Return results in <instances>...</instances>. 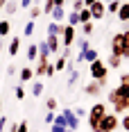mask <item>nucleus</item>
Wrapping results in <instances>:
<instances>
[{
  "label": "nucleus",
  "instance_id": "obj_34",
  "mask_svg": "<svg viewBox=\"0 0 129 132\" xmlns=\"http://www.w3.org/2000/svg\"><path fill=\"white\" fill-rule=\"evenodd\" d=\"M77 80H79V73L75 71V66H73V68H70V78H68V84H75Z\"/></svg>",
  "mask_w": 129,
  "mask_h": 132
},
{
  "label": "nucleus",
  "instance_id": "obj_38",
  "mask_svg": "<svg viewBox=\"0 0 129 132\" xmlns=\"http://www.w3.org/2000/svg\"><path fill=\"white\" fill-rule=\"evenodd\" d=\"M54 73H57V68H54V64H48V68H45V75H48V78H52Z\"/></svg>",
  "mask_w": 129,
  "mask_h": 132
},
{
  "label": "nucleus",
  "instance_id": "obj_44",
  "mask_svg": "<svg viewBox=\"0 0 129 132\" xmlns=\"http://www.w3.org/2000/svg\"><path fill=\"white\" fill-rule=\"evenodd\" d=\"M84 114H88V109H82V107L75 109V116H84Z\"/></svg>",
  "mask_w": 129,
  "mask_h": 132
},
{
  "label": "nucleus",
  "instance_id": "obj_32",
  "mask_svg": "<svg viewBox=\"0 0 129 132\" xmlns=\"http://www.w3.org/2000/svg\"><path fill=\"white\" fill-rule=\"evenodd\" d=\"M14 96H16V100H23V98H25V89H23V84H18V87L14 89Z\"/></svg>",
  "mask_w": 129,
  "mask_h": 132
},
{
  "label": "nucleus",
  "instance_id": "obj_7",
  "mask_svg": "<svg viewBox=\"0 0 129 132\" xmlns=\"http://www.w3.org/2000/svg\"><path fill=\"white\" fill-rule=\"evenodd\" d=\"M88 9H91L93 21H95V18H104V14H106V5H104L102 0H97V2H93V5H91Z\"/></svg>",
  "mask_w": 129,
  "mask_h": 132
},
{
  "label": "nucleus",
  "instance_id": "obj_35",
  "mask_svg": "<svg viewBox=\"0 0 129 132\" xmlns=\"http://www.w3.org/2000/svg\"><path fill=\"white\" fill-rule=\"evenodd\" d=\"M77 48H79V53H82V50H86V48H91L88 39H86V37H84V39H79V41H77Z\"/></svg>",
  "mask_w": 129,
  "mask_h": 132
},
{
  "label": "nucleus",
  "instance_id": "obj_50",
  "mask_svg": "<svg viewBox=\"0 0 129 132\" xmlns=\"http://www.w3.org/2000/svg\"><path fill=\"white\" fill-rule=\"evenodd\" d=\"M0 109H2V98H0Z\"/></svg>",
  "mask_w": 129,
  "mask_h": 132
},
{
  "label": "nucleus",
  "instance_id": "obj_20",
  "mask_svg": "<svg viewBox=\"0 0 129 132\" xmlns=\"http://www.w3.org/2000/svg\"><path fill=\"white\" fill-rule=\"evenodd\" d=\"M34 30H36V23H34V21H27L25 27H23V37H32Z\"/></svg>",
  "mask_w": 129,
  "mask_h": 132
},
{
  "label": "nucleus",
  "instance_id": "obj_26",
  "mask_svg": "<svg viewBox=\"0 0 129 132\" xmlns=\"http://www.w3.org/2000/svg\"><path fill=\"white\" fill-rule=\"evenodd\" d=\"M120 64H122V57H118V55L111 53V57H109V64H106V66H111V68H118Z\"/></svg>",
  "mask_w": 129,
  "mask_h": 132
},
{
  "label": "nucleus",
  "instance_id": "obj_45",
  "mask_svg": "<svg viewBox=\"0 0 129 132\" xmlns=\"http://www.w3.org/2000/svg\"><path fill=\"white\" fill-rule=\"evenodd\" d=\"M32 2H34V0H21V7H23V9H25V7H32Z\"/></svg>",
  "mask_w": 129,
  "mask_h": 132
},
{
  "label": "nucleus",
  "instance_id": "obj_1",
  "mask_svg": "<svg viewBox=\"0 0 129 132\" xmlns=\"http://www.w3.org/2000/svg\"><path fill=\"white\" fill-rule=\"evenodd\" d=\"M91 80H97L100 84H106V75H109V66L104 64V62H100V57L95 59V62H91V71H88Z\"/></svg>",
  "mask_w": 129,
  "mask_h": 132
},
{
  "label": "nucleus",
  "instance_id": "obj_29",
  "mask_svg": "<svg viewBox=\"0 0 129 132\" xmlns=\"http://www.w3.org/2000/svg\"><path fill=\"white\" fill-rule=\"evenodd\" d=\"M41 93H43V84H41L39 80H36V82L32 84V96H34V98H39Z\"/></svg>",
  "mask_w": 129,
  "mask_h": 132
},
{
  "label": "nucleus",
  "instance_id": "obj_39",
  "mask_svg": "<svg viewBox=\"0 0 129 132\" xmlns=\"http://www.w3.org/2000/svg\"><path fill=\"white\" fill-rule=\"evenodd\" d=\"M52 121H54V112H48V114H45V123L52 125Z\"/></svg>",
  "mask_w": 129,
  "mask_h": 132
},
{
  "label": "nucleus",
  "instance_id": "obj_3",
  "mask_svg": "<svg viewBox=\"0 0 129 132\" xmlns=\"http://www.w3.org/2000/svg\"><path fill=\"white\" fill-rule=\"evenodd\" d=\"M120 125V119H118V114H104L102 119H100V125H97V132H113Z\"/></svg>",
  "mask_w": 129,
  "mask_h": 132
},
{
  "label": "nucleus",
  "instance_id": "obj_36",
  "mask_svg": "<svg viewBox=\"0 0 129 132\" xmlns=\"http://www.w3.org/2000/svg\"><path fill=\"white\" fill-rule=\"evenodd\" d=\"M70 2H73V12H82L84 9V2L82 0H70Z\"/></svg>",
  "mask_w": 129,
  "mask_h": 132
},
{
  "label": "nucleus",
  "instance_id": "obj_10",
  "mask_svg": "<svg viewBox=\"0 0 129 132\" xmlns=\"http://www.w3.org/2000/svg\"><path fill=\"white\" fill-rule=\"evenodd\" d=\"M84 93H86V96H97V93H102V84H100L97 80H91L88 84L84 87Z\"/></svg>",
  "mask_w": 129,
  "mask_h": 132
},
{
  "label": "nucleus",
  "instance_id": "obj_19",
  "mask_svg": "<svg viewBox=\"0 0 129 132\" xmlns=\"http://www.w3.org/2000/svg\"><path fill=\"white\" fill-rule=\"evenodd\" d=\"M88 21H93V16H91L88 7H84V9L79 12V25H82V23H88Z\"/></svg>",
  "mask_w": 129,
  "mask_h": 132
},
{
  "label": "nucleus",
  "instance_id": "obj_48",
  "mask_svg": "<svg viewBox=\"0 0 129 132\" xmlns=\"http://www.w3.org/2000/svg\"><path fill=\"white\" fill-rule=\"evenodd\" d=\"M5 5H7V0H0V9H5Z\"/></svg>",
  "mask_w": 129,
  "mask_h": 132
},
{
  "label": "nucleus",
  "instance_id": "obj_27",
  "mask_svg": "<svg viewBox=\"0 0 129 132\" xmlns=\"http://www.w3.org/2000/svg\"><path fill=\"white\" fill-rule=\"evenodd\" d=\"M16 9H18V2H16V0H7V5H5V12L12 16V14L16 12Z\"/></svg>",
  "mask_w": 129,
  "mask_h": 132
},
{
  "label": "nucleus",
  "instance_id": "obj_9",
  "mask_svg": "<svg viewBox=\"0 0 129 132\" xmlns=\"http://www.w3.org/2000/svg\"><path fill=\"white\" fill-rule=\"evenodd\" d=\"M39 62H36V68H34V78H41V75H45V68L50 64V59L48 57H36Z\"/></svg>",
  "mask_w": 129,
  "mask_h": 132
},
{
  "label": "nucleus",
  "instance_id": "obj_5",
  "mask_svg": "<svg viewBox=\"0 0 129 132\" xmlns=\"http://www.w3.org/2000/svg\"><path fill=\"white\" fill-rule=\"evenodd\" d=\"M61 114H64V119H66V130H73V132H75L79 128V116L73 114V109H64Z\"/></svg>",
  "mask_w": 129,
  "mask_h": 132
},
{
  "label": "nucleus",
  "instance_id": "obj_8",
  "mask_svg": "<svg viewBox=\"0 0 129 132\" xmlns=\"http://www.w3.org/2000/svg\"><path fill=\"white\" fill-rule=\"evenodd\" d=\"M97 59V50L95 48H86V50H82V53L77 55V62H95Z\"/></svg>",
  "mask_w": 129,
  "mask_h": 132
},
{
  "label": "nucleus",
  "instance_id": "obj_17",
  "mask_svg": "<svg viewBox=\"0 0 129 132\" xmlns=\"http://www.w3.org/2000/svg\"><path fill=\"white\" fill-rule=\"evenodd\" d=\"M122 57H129V30L122 32Z\"/></svg>",
  "mask_w": 129,
  "mask_h": 132
},
{
  "label": "nucleus",
  "instance_id": "obj_25",
  "mask_svg": "<svg viewBox=\"0 0 129 132\" xmlns=\"http://www.w3.org/2000/svg\"><path fill=\"white\" fill-rule=\"evenodd\" d=\"M68 25H73V27L79 25V12H70L68 14Z\"/></svg>",
  "mask_w": 129,
  "mask_h": 132
},
{
  "label": "nucleus",
  "instance_id": "obj_49",
  "mask_svg": "<svg viewBox=\"0 0 129 132\" xmlns=\"http://www.w3.org/2000/svg\"><path fill=\"white\" fill-rule=\"evenodd\" d=\"M0 53H2V41H0Z\"/></svg>",
  "mask_w": 129,
  "mask_h": 132
},
{
  "label": "nucleus",
  "instance_id": "obj_51",
  "mask_svg": "<svg viewBox=\"0 0 129 132\" xmlns=\"http://www.w3.org/2000/svg\"><path fill=\"white\" fill-rule=\"evenodd\" d=\"M66 132H73V130H66Z\"/></svg>",
  "mask_w": 129,
  "mask_h": 132
},
{
  "label": "nucleus",
  "instance_id": "obj_30",
  "mask_svg": "<svg viewBox=\"0 0 129 132\" xmlns=\"http://www.w3.org/2000/svg\"><path fill=\"white\" fill-rule=\"evenodd\" d=\"M82 32H84V37H91V34H93V21L82 23Z\"/></svg>",
  "mask_w": 129,
  "mask_h": 132
},
{
  "label": "nucleus",
  "instance_id": "obj_21",
  "mask_svg": "<svg viewBox=\"0 0 129 132\" xmlns=\"http://www.w3.org/2000/svg\"><path fill=\"white\" fill-rule=\"evenodd\" d=\"M113 91H116L120 98H127V100H129V87H127V84H118Z\"/></svg>",
  "mask_w": 129,
  "mask_h": 132
},
{
  "label": "nucleus",
  "instance_id": "obj_33",
  "mask_svg": "<svg viewBox=\"0 0 129 132\" xmlns=\"http://www.w3.org/2000/svg\"><path fill=\"white\" fill-rule=\"evenodd\" d=\"M45 107H48V112H57V98H48Z\"/></svg>",
  "mask_w": 129,
  "mask_h": 132
},
{
  "label": "nucleus",
  "instance_id": "obj_15",
  "mask_svg": "<svg viewBox=\"0 0 129 132\" xmlns=\"http://www.w3.org/2000/svg\"><path fill=\"white\" fill-rule=\"evenodd\" d=\"M29 80H34V68L23 66V68H21V82H29Z\"/></svg>",
  "mask_w": 129,
  "mask_h": 132
},
{
  "label": "nucleus",
  "instance_id": "obj_28",
  "mask_svg": "<svg viewBox=\"0 0 129 132\" xmlns=\"http://www.w3.org/2000/svg\"><path fill=\"white\" fill-rule=\"evenodd\" d=\"M118 9H120V0H111V2L106 5V12L109 14H118Z\"/></svg>",
  "mask_w": 129,
  "mask_h": 132
},
{
  "label": "nucleus",
  "instance_id": "obj_47",
  "mask_svg": "<svg viewBox=\"0 0 129 132\" xmlns=\"http://www.w3.org/2000/svg\"><path fill=\"white\" fill-rule=\"evenodd\" d=\"M82 2H84V7H91V5H93V2H97V0H82Z\"/></svg>",
  "mask_w": 129,
  "mask_h": 132
},
{
  "label": "nucleus",
  "instance_id": "obj_22",
  "mask_svg": "<svg viewBox=\"0 0 129 132\" xmlns=\"http://www.w3.org/2000/svg\"><path fill=\"white\" fill-rule=\"evenodd\" d=\"M25 57L29 59V62H34V59L39 57V48H36V43H32V46L27 48V55H25Z\"/></svg>",
  "mask_w": 129,
  "mask_h": 132
},
{
  "label": "nucleus",
  "instance_id": "obj_4",
  "mask_svg": "<svg viewBox=\"0 0 129 132\" xmlns=\"http://www.w3.org/2000/svg\"><path fill=\"white\" fill-rule=\"evenodd\" d=\"M109 103L113 107V114H125L127 107H129V100L127 98H120L116 91H109Z\"/></svg>",
  "mask_w": 129,
  "mask_h": 132
},
{
  "label": "nucleus",
  "instance_id": "obj_13",
  "mask_svg": "<svg viewBox=\"0 0 129 132\" xmlns=\"http://www.w3.org/2000/svg\"><path fill=\"white\" fill-rule=\"evenodd\" d=\"M61 32H64V25H61V23H54V21H52L50 25H48V34H50V37H61Z\"/></svg>",
  "mask_w": 129,
  "mask_h": 132
},
{
  "label": "nucleus",
  "instance_id": "obj_23",
  "mask_svg": "<svg viewBox=\"0 0 129 132\" xmlns=\"http://www.w3.org/2000/svg\"><path fill=\"white\" fill-rule=\"evenodd\" d=\"M12 32V23L9 21H0V37H7Z\"/></svg>",
  "mask_w": 129,
  "mask_h": 132
},
{
  "label": "nucleus",
  "instance_id": "obj_37",
  "mask_svg": "<svg viewBox=\"0 0 129 132\" xmlns=\"http://www.w3.org/2000/svg\"><path fill=\"white\" fill-rule=\"evenodd\" d=\"M120 125H122V130L129 132V114L125 112V116H122V121H120Z\"/></svg>",
  "mask_w": 129,
  "mask_h": 132
},
{
  "label": "nucleus",
  "instance_id": "obj_18",
  "mask_svg": "<svg viewBox=\"0 0 129 132\" xmlns=\"http://www.w3.org/2000/svg\"><path fill=\"white\" fill-rule=\"evenodd\" d=\"M36 48H39V57H50V48H48V43H45V39L43 41H39V46H36Z\"/></svg>",
  "mask_w": 129,
  "mask_h": 132
},
{
  "label": "nucleus",
  "instance_id": "obj_24",
  "mask_svg": "<svg viewBox=\"0 0 129 132\" xmlns=\"http://www.w3.org/2000/svg\"><path fill=\"white\" fill-rule=\"evenodd\" d=\"M41 14H43V9H41L39 5H32V7H29V21H34V18H39Z\"/></svg>",
  "mask_w": 129,
  "mask_h": 132
},
{
  "label": "nucleus",
  "instance_id": "obj_42",
  "mask_svg": "<svg viewBox=\"0 0 129 132\" xmlns=\"http://www.w3.org/2000/svg\"><path fill=\"white\" fill-rule=\"evenodd\" d=\"M52 5H54V7H64L66 2H68V0H50Z\"/></svg>",
  "mask_w": 129,
  "mask_h": 132
},
{
  "label": "nucleus",
  "instance_id": "obj_52",
  "mask_svg": "<svg viewBox=\"0 0 129 132\" xmlns=\"http://www.w3.org/2000/svg\"><path fill=\"white\" fill-rule=\"evenodd\" d=\"M127 114H129V107H127Z\"/></svg>",
  "mask_w": 129,
  "mask_h": 132
},
{
  "label": "nucleus",
  "instance_id": "obj_12",
  "mask_svg": "<svg viewBox=\"0 0 129 132\" xmlns=\"http://www.w3.org/2000/svg\"><path fill=\"white\" fill-rule=\"evenodd\" d=\"M118 21H122V23H127L129 21V0H125V2H120V9H118Z\"/></svg>",
  "mask_w": 129,
  "mask_h": 132
},
{
  "label": "nucleus",
  "instance_id": "obj_6",
  "mask_svg": "<svg viewBox=\"0 0 129 132\" xmlns=\"http://www.w3.org/2000/svg\"><path fill=\"white\" fill-rule=\"evenodd\" d=\"M61 41H64L66 48H70L75 43V27L73 25H64V32H61Z\"/></svg>",
  "mask_w": 129,
  "mask_h": 132
},
{
  "label": "nucleus",
  "instance_id": "obj_16",
  "mask_svg": "<svg viewBox=\"0 0 129 132\" xmlns=\"http://www.w3.org/2000/svg\"><path fill=\"white\" fill-rule=\"evenodd\" d=\"M18 50H21V37H12V41H9V55H18Z\"/></svg>",
  "mask_w": 129,
  "mask_h": 132
},
{
  "label": "nucleus",
  "instance_id": "obj_41",
  "mask_svg": "<svg viewBox=\"0 0 129 132\" xmlns=\"http://www.w3.org/2000/svg\"><path fill=\"white\" fill-rule=\"evenodd\" d=\"M50 132H66V128H61V125H54V123H52V125H50Z\"/></svg>",
  "mask_w": 129,
  "mask_h": 132
},
{
  "label": "nucleus",
  "instance_id": "obj_11",
  "mask_svg": "<svg viewBox=\"0 0 129 132\" xmlns=\"http://www.w3.org/2000/svg\"><path fill=\"white\" fill-rule=\"evenodd\" d=\"M45 43H48V48H50V53L52 55H57L59 53V48H61V41H59V37H45Z\"/></svg>",
  "mask_w": 129,
  "mask_h": 132
},
{
  "label": "nucleus",
  "instance_id": "obj_14",
  "mask_svg": "<svg viewBox=\"0 0 129 132\" xmlns=\"http://www.w3.org/2000/svg\"><path fill=\"white\" fill-rule=\"evenodd\" d=\"M50 16H52V21H54V23H61V21L66 18V12H64V7H54V9L50 12Z\"/></svg>",
  "mask_w": 129,
  "mask_h": 132
},
{
  "label": "nucleus",
  "instance_id": "obj_2",
  "mask_svg": "<svg viewBox=\"0 0 129 132\" xmlns=\"http://www.w3.org/2000/svg\"><path fill=\"white\" fill-rule=\"evenodd\" d=\"M106 114V105L104 103H95V105L88 109V128L93 132H97V125H100V119Z\"/></svg>",
  "mask_w": 129,
  "mask_h": 132
},
{
  "label": "nucleus",
  "instance_id": "obj_43",
  "mask_svg": "<svg viewBox=\"0 0 129 132\" xmlns=\"http://www.w3.org/2000/svg\"><path fill=\"white\" fill-rule=\"evenodd\" d=\"M5 125H7V116H5V114H2V116H0V132L5 130Z\"/></svg>",
  "mask_w": 129,
  "mask_h": 132
},
{
  "label": "nucleus",
  "instance_id": "obj_31",
  "mask_svg": "<svg viewBox=\"0 0 129 132\" xmlns=\"http://www.w3.org/2000/svg\"><path fill=\"white\" fill-rule=\"evenodd\" d=\"M14 132H29V125H27V121H21V123H16V125H14Z\"/></svg>",
  "mask_w": 129,
  "mask_h": 132
},
{
  "label": "nucleus",
  "instance_id": "obj_53",
  "mask_svg": "<svg viewBox=\"0 0 129 132\" xmlns=\"http://www.w3.org/2000/svg\"><path fill=\"white\" fill-rule=\"evenodd\" d=\"M106 2H111V0H106Z\"/></svg>",
  "mask_w": 129,
  "mask_h": 132
},
{
  "label": "nucleus",
  "instance_id": "obj_46",
  "mask_svg": "<svg viewBox=\"0 0 129 132\" xmlns=\"http://www.w3.org/2000/svg\"><path fill=\"white\" fill-rule=\"evenodd\" d=\"M14 73H16V66L9 64V66H7V75H14Z\"/></svg>",
  "mask_w": 129,
  "mask_h": 132
},
{
  "label": "nucleus",
  "instance_id": "obj_40",
  "mask_svg": "<svg viewBox=\"0 0 129 132\" xmlns=\"http://www.w3.org/2000/svg\"><path fill=\"white\" fill-rule=\"evenodd\" d=\"M120 84H127L129 87V73H122V75H120Z\"/></svg>",
  "mask_w": 129,
  "mask_h": 132
}]
</instances>
